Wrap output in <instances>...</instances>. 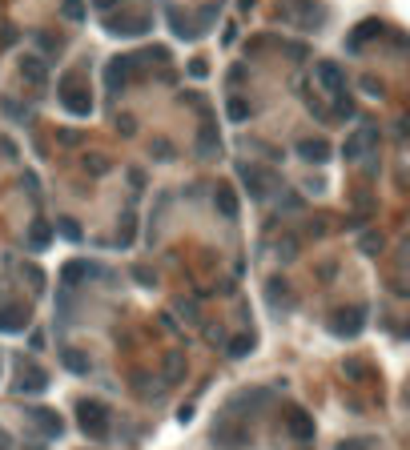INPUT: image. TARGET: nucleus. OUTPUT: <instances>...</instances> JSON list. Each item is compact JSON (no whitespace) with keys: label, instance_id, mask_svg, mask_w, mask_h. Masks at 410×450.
<instances>
[{"label":"nucleus","instance_id":"nucleus-1","mask_svg":"<svg viewBox=\"0 0 410 450\" xmlns=\"http://www.w3.org/2000/svg\"><path fill=\"white\" fill-rule=\"evenodd\" d=\"M57 93H61V105L73 112V117H93V97H89V88L76 81V73H64Z\"/></svg>","mask_w":410,"mask_h":450},{"label":"nucleus","instance_id":"nucleus-2","mask_svg":"<svg viewBox=\"0 0 410 450\" xmlns=\"http://www.w3.org/2000/svg\"><path fill=\"white\" fill-rule=\"evenodd\" d=\"M76 422H81V430H85V434L105 438V434H109V406H105V402L85 398L81 406H76Z\"/></svg>","mask_w":410,"mask_h":450},{"label":"nucleus","instance_id":"nucleus-3","mask_svg":"<svg viewBox=\"0 0 410 450\" xmlns=\"http://www.w3.org/2000/svg\"><path fill=\"white\" fill-rule=\"evenodd\" d=\"M362 325H366V310H362V306L338 310L334 318H330V330H334L338 338H354V334H362Z\"/></svg>","mask_w":410,"mask_h":450},{"label":"nucleus","instance_id":"nucleus-4","mask_svg":"<svg viewBox=\"0 0 410 450\" xmlns=\"http://www.w3.org/2000/svg\"><path fill=\"white\" fill-rule=\"evenodd\" d=\"M113 37H141L145 28H149V16H137V13H121V16H109L105 21Z\"/></svg>","mask_w":410,"mask_h":450},{"label":"nucleus","instance_id":"nucleus-5","mask_svg":"<svg viewBox=\"0 0 410 450\" xmlns=\"http://www.w3.org/2000/svg\"><path fill=\"white\" fill-rule=\"evenodd\" d=\"M374 141H378V129H358V133H350L346 141H342V157L346 161H358V157H366V149H370Z\"/></svg>","mask_w":410,"mask_h":450},{"label":"nucleus","instance_id":"nucleus-6","mask_svg":"<svg viewBox=\"0 0 410 450\" xmlns=\"http://www.w3.org/2000/svg\"><path fill=\"white\" fill-rule=\"evenodd\" d=\"M28 418H33V426H37L45 438H61L64 418H61L57 410H49V406H33V410H28Z\"/></svg>","mask_w":410,"mask_h":450},{"label":"nucleus","instance_id":"nucleus-7","mask_svg":"<svg viewBox=\"0 0 410 450\" xmlns=\"http://www.w3.org/2000/svg\"><path fill=\"white\" fill-rule=\"evenodd\" d=\"M330 153L334 149H330V141L326 137H302L298 141V157L302 161H310V165H326L330 161Z\"/></svg>","mask_w":410,"mask_h":450},{"label":"nucleus","instance_id":"nucleus-8","mask_svg":"<svg viewBox=\"0 0 410 450\" xmlns=\"http://www.w3.org/2000/svg\"><path fill=\"white\" fill-rule=\"evenodd\" d=\"M28 318H33V313H28V306H0V334H21V330H25L28 325Z\"/></svg>","mask_w":410,"mask_h":450},{"label":"nucleus","instance_id":"nucleus-9","mask_svg":"<svg viewBox=\"0 0 410 450\" xmlns=\"http://www.w3.org/2000/svg\"><path fill=\"white\" fill-rule=\"evenodd\" d=\"M290 4V16H298V25L314 28V25H322L326 21V8L322 4H314V0H286Z\"/></svg>","mask_w":410,"mask_h":450},{"label":"nucleus","instance_id":"nucleus-10","mask_svg":"<svg viewBox=\"0 0 410 450\" xmlns=\"http://www.w3.org/2000/svg\"><path fill=\"white\" fill-rule=\"evenodd\" d=\"M45 386H49V374H45L40 366H21V374H16V394H40Z\"/></svg>","mask_w":410,"mask_h":450},{"label":"nucleus","instance_id":"nucleus-11","mask_svg":"<svg viewBox=\"0 0 410 450\" xmlns=\"http://www.w3.org/2000/svg\"><path fill=\"white\" fill-rule=\"evenodd\" d=\"M129 73H133V61H129V57H113L109 69H105V85H109V93H121V88L129 85Z\"/></svg>","mask_w":410,"mask_h":450},{"label":"nucleus","instance_id":"nucleus-12","mask_svg":"<svg viewBox=\"0 0 410 450\" xmlns=\"http://www.w3.org/2000/svg\"><path fill=\"white\" fill-rule=\"evenodd\" d=\"M286 430L298 438V442H310V438H314V418L294 406V410H286Z\"/></svg>","mask_w":410,"mask_h":450},{"label":"nucleus","instance_id":"nucleus-13","mask_svg":"<svg viewBox=\"0 0 410 450\" xmlns=\"http://www.w3.org/2000/svg\"><path fill=\"white\" fill-rule=\"evenodd\" d=\"M314 73H318V81H322L330 93H346V73L338 69V61H318Z\"/></svg>","mask_w":410,"mask_h":450},{"label":"nucleus","instance_id":"nucleus-14","mask_svg":"<svg viewBox=\"0 0 410 450\" xmlns=\"http://www.w3.org/2000/svg\"><path fill=\"white\" fill-rule=\"evenodd\" d=\"M165 16H169V28H173L181 40H193V37H198V28H193V16L181 13L177 4H165Z\"/></svg>","mask_w":410,"mask_h":450},{"label":"nucleus","instance_id":"nucleus-15","mask_svg":"<svg viewBox=\"0 0 410 450\" xmlns=\"http://www.w3.org/2000/svg\"><path fill=\"white\" fill-rule=\"evenodd\" d=\"M217 153H222V137H217V125H201V129H198V157L213 161Z\"/></svg>","mask_w":410,"mask_h":450},{"label":"nucleus","instance_id":"nucleus-16","mask_svg":"<svg viewBox=\"0 0 410 450\" xmlns=\"http://www.w3.org/2000/svg\"><path fill=\"white\" fill-rule=\"evenodd\" d=\"M213 205H217V213H222L225 221H237V193L229 185L213 189Z\"/></svg>","mask_w":410,"mask_h":450},{"label":"nucleus","instance_id":"nucleus-17","mask_svg":"<svg viewBox=\"0 0 410 450\" xmlns=\"http://www.w3.org/2000/svg\"><path fill=\"white\" fill-rule=\"evenodd\" d=\"M237 173H241V181L249 185V193H254V197H266V189L273 185V177H270V173H261V169H249V165H241Z\"/></svg>","mask_w":410,"mask_h":450},{"label":"nucleus","instance_id":"nucleus-18","mask_svg":"<svg viewBox=\"0 0 410 450\" xmlns=\"http://www.w3.org/2000/svg\"><path fill=\"white\" fill-rule=\"evenodd\" d=\"M52 238H57V233H52V221H33V229H28V250H49L52 246Z\"/></svg>","mask_w":410,"mask_h":450},{"label":"nucleus","instance_id":"nucleus-19","mask_svg":"<svg viewBox=\"0 0 410 450\" xmlns=\"http://www.w3.org/2000/svg\"><path fill=\"white\" fill-rule=\"evenodd\" d=\"M382 33H386V25H382V21H362V25L354 28V37H350V49H362L366 40L382 37Z\"/></svg>","mask_w":410,"mask_h":450},{"label":"nucleus","instance_id":"nucleus-20","mask_svg":"<svg viewBox=\"0 0 410 450\" xmlns=\"http://www.w3.org/2000/svg\"><path fill=\"white\" fill-rule=\"evenodd\" d=\"M21 76H25V81H33V85H45L49 69H45V61H40V57H33V52H28V57H21Z\"/></svg>","mask_w":410,"mask_h":450},{"label":"nucleus","instance_id":"nucleus-21","mask_svg":"<svg viewBox=\"0 0 410 450\" xmlns=\"http://www.w3.org/2000/svg\"><path fill=\"white\" fill-rule=\"evenodd\" d=\"M61 366L69 374H89V354H81L76 346H64L61 350Z\"/></svg>","mask_w":410,"mask_h":450},{"label":"nucleus","instance_id":"nucleus-22","mask_svg":"<svg viewBox=\"0 0 410 450\" xmlns=\"http://www.w3.org/2000/svg\"><path fill=\"white\" fill-rule=\"evenodd\" d=\"M97 274V265H89V262H69L61 270V282L64 286H76V282H85V277H93Z\"/></svg>","mask_w":410,"mask_h":450},{"label":"nucleus","instance_id":"nucleus-23","mask_svg":"<svg viewBox=\"0 0 410 450\" xmlns=\"http://www.w3.org/2000/svg\"><path fill=\"white\" fill-rule=\"evenodd\" d=\"M186 378V354L169 350L165 354V382H181Z\"/></svg>","mask_w":410,"mask_h":450},{"label":"nucleus","instance_id":"nucleus-24","mask_svg":"<svg viewBox=\"0 0 410 450\" xmlns=\"http://www.w3.org/2000/svg\"><path fill=\"white\" fill-rule=\"evenodd\" d=\"M217 13H222V0H210V4H201L198 25H193V28H198V37H201V33H205V28L213 25V21H217Z\"/></svg>","mask_w":410,"mask_h":450},{"label":"nucleus","instance_id":"nucleus-25","mask_svg":"<svg viewBox=\"0 0 410 450\" xmlns=\"http://www.w3.org/2000/svg\"><path fill=\"white\" fill-rule=\"evenodd\" d=\"M225 350H229V358H246L249 350H254V334H237L225 342Z\"/></svg>","mask_w":410,"mask_h":450},{"label":"nucleus","instance_id":"nucleus-26","mask_svg":"<svg viewBox=\"0 0 410 450\" xmlns=\"http://www.w3.org/2000/svg\"><path fill=\"white\" fill-rule=\"evenodd\" d=\"M270 301L273 306H294V294H290V286L282 282V277H273L270 282Z\"/></svg>","mask_w":410,"mask_h":450},{"label":"nucleus","instance_id":"nucleus-27","mask_svg":"<svg viewBox=\"0 0 410 450\" xmlns=\"http://www.w3.org/2000/svg\"><path fill=\"white\" fill-rule=\"evenodd\" d=\"M52 233H61L64 241H81V225H76L73 217H61V221L52 225Z\"/></svg>","mask_w":410,"mask_h":450},{"label":"nucleus","instance_id":"nucleus-28","mask_svg":"<svg viewBox=\"0 0 410 450\" xmlns=\"http://www.w3.org/2000/svg\"><path fill=\"white\" fill-rule=\"evenodd\" d=\"M133 233H137V217L133 213H125L121 229H117V246H133Z\"/></svg>","mask_w":410,"mask_h":450},{"label":"nucleus","instance_id":"nucleus-29","mask_svg":"<svg viewBox=\"0 0 410 450\" xmlns=\"http://www.w3.org/2000/svg\"><path fill=\"white\" fill-rule=\"evenodd\" d=\"M213 438H217V442H222L225 450H237L241 442H246V438H241V430H234V426H222V430H217Z\"/></svg>","mask_w":410,"mask_h":450},{"label":"nucleus","instance_id":"nucleus-30","mask_svg":"<svg viewBox=\"0 0 410 450\" xmlns=\"http://www.w3.org/2000/svg\"><path fill=\"white\" fill-rule=\"evenodd\" d=\"M85 169L93 177H105L113 169V161H109V157H101V153H89V157H85Z\"/></svg>","mask_w":410,"mask_h":450},{"label":"nucleus","instance_id":"nucleus-31","mask_svg":"<svg viewBox=\"0 0 410 450\" xmlns=\"http://www.w3.org/2000/svg\"><path fill=\"white\" fill-rule=\"evenodd\" d=\"M0 109H4V117H13V121H25V117H28V109L21 105V100H13V97L0 100Z\"/></svg>","mask_w":410,"mask_h":450},{"label":"nucleus","instance_id":"nucleus-32","mask_svg":"<svg viewBox=\"0 0 410 450\" xmlns=\"http://www.w3.org/2000/svg\"><path fill=\"white\" fill-rule=\"evenodd\" d=\"M149 153L157 157V161H173V145L165 137H153V145H149Z\"/></svg>","mask_w":410,"mask_h":450},{"label":"nucleus","instance_id":"nucleus-33","mask_svg":"<svg viewBox=\"0 0 410 450\" xmlns=\"http://www.w3.org/2000/svg\"><path fill=\"white\" fill-rule=\"evenodd\" d=\"M225 112H229V121H246V117H249V105L241 97H234L229 105H225Z\"/></svg>","mask_w":410,"mask_h":450},{"label":"nucleus","instance_id":"nucleus-34","mask_svg":"<svg viewBox=\"0 0 410 450\" xmlns=\"http://www.w3.org/2000/svg\"><path fill=\"white\" fill-rule=\"evenodd\" d=\"M362 253H370V258L374 253H382V233H374V229L370 233H362Z\"/></svg>","mask_w":410,"mask_h":450},{"label":"nucleus","instance_id":"nucleus-35","mask_svg":"<svg viewBox=\"0 0 410 450\" xmlns=\"http://www.w3.org/2000/svg\"><path fill=\"white\" fill-rule=\"evenodd\" d=\"M362 88H366L370 97H382V93H386V85H382V81H378V76H370V73L362 76Z\"/></svg>","mask_w":410,"mask_h":450},{"label":"nucleus","instance_id":"nucleus-36","mask_svg":"<svg viewBox=\"0 0 410 450\" xmlns=\"http://www.w3.org/2000/svg\"><path fill=\"white\" fill-rule=\"evenodd\" d=\"M64 16L69 21H85V4L81 0H64Z\"/></svg>","mask_w":410,"mask_h":450},{"label":"nucleus","instance_id":"nucleus-37","mask_svg":"<svg viewBox=\"0 0 410 450\" xmlns=\"http://www.w3.org/2000/svg\"><path fill=\"white\" fill-rule=\"evenodd\" d=\"M57 141H61V145H81V133H76V129H61Z\"/></svg>","mask_w":410,"mask_h":450},{"label":"nucleus","instance_id":"nucleus-38","mask_svg":"<svg viewBox=\"0 0 410 450\" xmlns=\"http://www.w3.org/2000/svg\"><path fill=\"white\" fill-rule=\"evenodd\" d=\"M278 250H282V258H294V253H298V238H282V246H278Z\"/></svg>","mask_w":410,"mask_h":450},{"label":"nucleus","instance_id":"nucleus-39","mask_svg":"<svg viewBox=\"0 0 410 450\" xmlns=\"http://www.w3.org/2000/svg\"><path fill=\"white\" fill-rule=\"evenodd\" d=\"M25 274H28V282H33V289H45V274H40L37 265H25Z\"/></svg>","mask_w":410,"mask_h":450},{"label":"nucleus","instance_id":"nucleus-40","mask_svg":"<svg viewBox=\"0 0 410 450\" xmlns=\"http://www.w3.org/2000/svg\"><path fill=\"white\" fill-rule=\"evenodd\" d=\"M133 277L141 282V286H153V282H157V277H153L149 270H145V265H137V270H133Z\"/></svg>","mask_w":410,"mask_h":450},{"label":"nucleus","instance_id":"nucleus-41","mask_svg":"<svg viewBox=\"0 0 410 450\" xmlns=\"http://www.w3.org/2000/svg\"><path fill=\"white\" fill-rule=\"evenodd\" d=\"M338 450H370V442H362V438H350V442H338Z\"/></svg>","mask_w":410,"mask_h":450},{"label":"nucleus","instance_id":"nucleus-42","mask_svg":"<svg viewBox=\"0 0 410 450\" xmlns=\"http://www.w3.org/2000/svg\"><path fill=\"white\" fill-rule=\"evenodd\" d=\"M177 310L186 313V322H198V306H193V301H181V306H177Z\"/></svg>","mask_w":410,"mask_h":450},{"label":"nucleus","instance_id":"nucleus-43","mask_svg":"<svg viewBox=\"0 0 410 450\" xmlns=\"http://www.w3.org/2000/svg\"><path fill=\"white\" fill-rule=\"evenodd\" d=\"M40 45H45V49H61V37H52V33H40Z\"/></svg>","mask_w":410,"mask_h":450},{"label":"nucleus","instance_id":"nucleus-44","mask_svg":"<svg viewBox=\"0 0 410 450\" xmlns=\"http://www.w3.org/2000/svg\"><path fill=\"white\" fill-rule=\"evenodd\" d=\"M117 129H121L125 137H129V133H133V117H117Z\"/></svg>","mask_w":410,"mask_h":450},{"label":"nucleus","instance_id":"nucleus-45","mask_svg":"<svg viewBox=\"0 0 410 450\" xmlns=\"http://www.w3.org/2000/svg\"><path fill=\"white\" fill-rule=\"evenodd\" d=\"M189 73H193V76H205V73H210V64H205V61H193V64H189Z\"/></svg>","mask_w":410,"mask_h":450},{"label":"nucleus","instance_id":"nucleus-46","mask_svg":"<svg viewBox=\"0 0 410 450\" xmlns=\"http://www.w3.org/2000/svg\"><path fill=\"white\" fill-rule=\"evenodd\" d=\"M89 4H93V8H101V13H109V8L117 4V0H89Z\"/></svg>","mask_w":410,"mask_h":450},{"label":"nucleus","instance_id":"nucleus-47","mask_svg":"<svg viewBox=\"0 0 410 450\" xmlns=\"http://www.w3.org/2000/svg\"><path fill=\"white\" fill-rule=\"evenodd\" d=\"M0 450H13V438L4 434V430H0Z\"/></svg>","mask_w":410,"mask_h":450},{"label":"nucleus","instance_id":"nucleus-48","mask_svg":"<svg viewBox=\"0 0 410 450\" xmlns=\"http://www.w3.org/2000/svg\"><path fill=\"white\" fill-rule=\"evenodd\" d=\"M241 8H246V13H249V8H254V0H241Z\"/></svg>","mask_w":410,"mask_h":450}]
</instances>
